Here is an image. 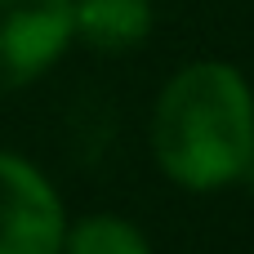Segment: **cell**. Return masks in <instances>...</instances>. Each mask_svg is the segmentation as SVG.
Segmentation results:
<instances>
[{
	"instance_id": "cell-5",
	"label": "cell",
	"mask_w": 254,
	"mask_h": 254,
	"mask_svg": "<svg viewBox=\"0 0 254 254\" xmlns=\"http://www.w3.org/2000/svg\"><path fill=\"white\" fill-rule=\"evenodd\" d=\"M63 254H152V241L143 237L138 223L121 214H89L67 223Z\"/></svg>"
},
{
	"instance_id": "cell-2",
	"label": "cell",
	"mask_w": 254,
	"mask_h": 254,
	"mask_svg": "<svg viewBox=\"0 0 254 254\" xmlns=\"http://www.w3.org/2000/svg\"><path fill=\"white\" fill-rule=\"evenodd\" d=\"M71 40V0H0V98L36 85Z\"/></svg>"
},
{
	"instance_id": "cell-1",
	"label": "cell",
	"mask_w": 254,
	"mask_h": 254,
	"mask_svg": "<svg viewBox=\"0 0 254 254\" xmlns=\"http://www.w3.org/2000/svg\"><path fill=\"white\" fill-rule=\"evenodd\" d=\"M152 161L188 192H214L241 179L254 156V89L219 58L179 67L152 107Z\"/></svg>"
},
{
	"instance_id": "cell-3",
	"label": "cell",
	"mask_w": 254,
	"mask_h": 254,
	"mask_svg": "<svg viewBox=\"0 0 254 254\" xmlns=\"http://www.w3.org/2000/svg\"><path fill=\"white\" fill-rule=\"evenodd\" d=\"M67 210L54 183L18 152L0 147V254H63Z\"/></svg>"
},
{
	"instance_id": "cell-6",
	"label": "cell",
	"mask_w": 254,
	"mask_h": 254,
	"mask_svg": "<svg viewBox=\"0 0 254 254\" xmlns=\"http://www.w3.org/2000/svg\"><path fill=\"white\" fill-rule=\"evenodd\" d=\"M237 183H246V188H250V192H254V156H250V161H246V170H241V179H237Z\"/></svg>"
},
{
	"instance_id": "cell-4",
	"label": "cell",
	"mask_w": 254,
	"mask_h": 254,
	"mask_svg": "<svg viewBox=\"0 0 254 254\" xmlns=\"http://www.w3.org/2000/svg\"><path fill=\"white\" fill-rule=\"evenodd\" d=\"M156 27L152 0H71V36L98 54L138 49Z\"/></svg>"
}]
</instances>
